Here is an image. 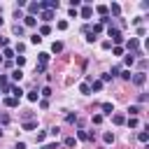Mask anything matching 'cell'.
I'll return each mask as SVG.
<instances>
[{
    "mask_svg": "<svg viewBox=\"0 0 149 149\" xmlns=\"http://www.w3.org/2000/svg\"><path fill=\"white\" fill-rule=\"evenodd\" d=\"M126 49H128V54H135V51H140V40H137V37H130V40H126Z\"/></svg>",
    "mask_w": 149,
    "mask_h": 149,
    "instance_id": "obj_2",
    "label": "cell"
},
{
    "mask_svg": "<svg viewBox=\"0 0 149 149\" xmlns=\"http://www.w3.org/2000/svg\"><path fill=\"white\" fill-rule=\"evenodd\" d=\"M21 128H23V130H35V128H37V119H33V121H23Z\"/></svg>",
    "mask_w": 149,
    "mask_h": 149,
    "instance_id": "obj_12",
    "label": "cell"
},
{
    "mask_svg": "<svg viewBox=\"0 0 149 149\" xmlns=\"http://www.w3.org/2000/svg\"><path fill=\"white\" fill-rule=\"evenodd\" d=\"M63 144H65V147H74V144H77V140H74V137H65V140H63Z\"/></svg>",
    "mask_w": 149,
    "mask_h": 149,
    "instance_id": "obj_32",
    "label": "cell"
},
{
    "mask_svg": "<svg viewBox=\"0 0 149 149\" xmlns=\"http://www.w3.org/2000/svg\"><path fill=\"white\" fill-rule=\"evenodd\" d=\"M16 149H26V142H16Z\"/></svg>",
    "mask_w": 149,
    "mask_h": 149,
    "instance_id": "obj_52",
    "label": "cell"
},
{
    "mask_svg": "<svg viewBox=\"0 0 149 149\" xmlns=\"http://www.w3.org/2000/svg\"><path fill=\"white\" fill-rule=\"evenodd\" d=\"M88 86H91V91H95V93H98V91H102V81H100V79H95V81H91Z\"/></svg>",
    "mask_w": 149,
    "mask_h": 149,
    "instance_id": "obj_18",
    "label": "cell"
},
{
    "mask_svg": "<svg viewBox=\"0 0 149 149\" xmlns=\"http://www.w3.org/2000/svg\"><path fill=\"white\" fill-rule=\"evenodd\" d=\"M112 121H114L116 126H121V123H126V116H123V114H112Z\"/></svg>",
    "mask_w": 149,
    "mask_h": 149,
    "instance_id": "obj_19",
    "label": "cell"
},
{
    "mask_svg": "<svg viewBox=\"0 0 149 149\" xmlns=\"http://www.w3.org/2000/svg\"><path fill=\"white\" fill-rule=\"evenodd\" d=\"M51 51H54V54H61V51H63V42H54V44H51Z\"/></svg>",
    "mask_w": 149,
    "mask_h": 149,
    "instance_id": "obj_25",
    "label": "cell"
},
{
    "mask_svg": "<svg viewBox=\"0 0 149 149\" xmlns=\"http://www.w3.org/2000/svg\"><path fill=\"white\" fill-rule=\"evenodd\" d=\"M12 30H14V35H19V37H21V35H23V33H26V28H23V26H21V23H19V21H16V23H14V26H12Z\"/></svg>",
    "mask_w": 149,
    "mask_h": 149,
    "instance_id": "obj_15",
    "label": "cell"
},
{
    "mask_svg": "<svg viewBox=\"0 0 149 149\" xmlns=\"http://www.w3.org/2000/svg\"><path fill=\"white\" fill-rule=\"evenodd\" d=\"M142 21H144V16H135V19H133V23H135V26H142Z\"/></svg>",
    "mask_w": 149,
    "mask_h": 149,
    "instance_id": "obj_43",
    "label": "cell"
},
{
    "mask_svg": "<svg viewBox=\"0 0 149 149\" xmlns=\"http://www.w3.org/2000/svg\"><path fill=\"white\" fill-rule=\"evenodd\" d=\"M107 35L112 37L109 42H112L114 47H121V42H123V37H121V30H119V28H114V26H109V28H107Z\"/></svg>",
    "mask_w": 149,
    "mask_h": 149,
    "instance_id": "obj_1",
    "label": "cell"
},
{
    "mask_svg": "<svg viewBox=\"0 0 149 149\" xmlns=\"http://www.w3.org/2000/svg\"><path fill=\"white\" fill-rule=\"evenodd\" d=\"M123 63H126L128 68H133V65H135V56H133V54H126V58H123Z\"/></svg>",
    "mask_w": 149,
    "mask_h": 149,
    "instance_id": "obj_21",
    "label": "cell"
},
{
    "mask_svg": "<svg viewBox=\"0 0 149 149\" xmlns=\"http://www.w3.org/2000/svg\"><path fill=\"white\" fill-rule=\"evenodd\" d=\"M7 44H9V42H7V37H0V47H2V49H5V47H7Z\"/></svg>",
    "mask_w": 149,
    "mask_h": 149,
    "instance_id": "obj_51",
    "label": "cell"
},
{
    "mask_svg": "<svg viewBox=\"0 0 149 149\" xmlns=\"http://www.w3.org/2000/svg\"><path fill=\"white\" fill-rule=\"evenodd\" d=\"M93 123H95V126L102 123V114H95V116H93Z\"/></svg>",
    "mask_w": 149,
    "mask_h": 149,
    "instance_id": "obj_47",
    "label": "cell"
},
{
    "mask_svg": "<svg viewBox=\"0 0 149 149\" xmlns=\"http://www.w3.org/2000/svg\"><path fill=\"white\" fill-rule=\"evenodd\" d=\"M2 102H5L7 107H19V100H16V98H12V95H5V98H2Z\"/></svg>",
    "mask_w": 149,
    "mask_h": 149,
    "instance_id": "obj_11",
    "label": "cell"
},
{
    "mask_svg": "<svg viewBox=\"0 0 149 149\" xmlns=\"http://www.w3.org/2000/svg\"><path fill=\"white\" fill-rule=\"evenodd\" d=\"M49 95H51V86H44V88H42V100H47Z\"/></svg>",
    "mask_w": 149,
    "mask_h": 149,
    "instance_id": "obj_30",
    "label": "cell"
},
{
    "mask_svg": "<svg viewBox=\"0 0 149 149\" xmlns=\"http://www.w3.org/2000/svg\"><path fill=\"white\" fill-rule=\"evenodd\" d=\"M128 114H130V116H137V114H140V107H137V105H130V107H128Z\"/></svg>",
    "mask_w": 149,
    "mask_h": 149,
    "instance_id": "obj_27",
    "label": "cell"
},
{
    "mask_svg": "<svg viewBox=\"0 0 149 149\" xmlns=\"http://www.w3.org/2000/svg\"><path fill=\"white\" fill-rule=\"evenodd\" d=\"M0 63H2V56H0Z\"/></svg>",
    "mask_w": 149,
    "mask_h": 149,
    "instance_id": "obj_54",
    "label": "cell"
},
{
    "mask_svg": "<svg viewBox=\"0 0 149 149\" xmlns=\"http://www.w3.org/2000/svg\"><path fill=\"white\" fill-rule=\"evenodd\" d=\"M68 28V21H58V30H65Z\"/></svg>",
    "mask_w": 149,
    "mask_h": 149,
    "instance_id": "obj_49",
    "label": "cell"
},
{
    "mask_svg": "<svg viewBox=\"0 0 149 149\" xmlns=\"http://www.w3.org/2000/svg\"><path fill=\"white\" fill-rule=\"evenodd\" d=\"M21 77H23V72H21V70L16 68V70L12 72V79H14V81H21Z\"/></svg>",
    "mask_w": 149,
    "mask_h": 149,
    "instance_id": "obj_26",
    "label": "cell"
},
{
    "mask_svg": "<svg viewBox=\"0 0 149 149\" xmlns=\"http://www.w3.org/2000/svg\"><path fill=\"white\" fill-rule=\"evenodd\" d=\"M112 47H114V44H112L109 40H105V42H102V49H112Z\"/></svg>",
    "mask_w": 149,
    "mask_h": 149,
    "instance_id": "obj_50",
    "label": "cell"
},
{
    "mask_svg": "<svg viewBox=\"0 0 149 149\" xmlns=\"http://www.w3.org/2000/svg\"><path fill=\"white\" fill-rule=\"evenodd\" d=\"M14 63H16V65H19V70H21V68L26 65V58H23V56H16V61H14Z\"/></svg>",
    "mask_w": 149,
    "mask_h": 149,
    "instance_id": "obj_34",
    "label": "cell"
},
{
    "mask_svg": "<svg viewBox=\"0 0 149 149\" xmlns=\"http://www.w3.org/2000/svg\"><path fill=\"white\" fill-rule=\"evenodd\" d=\"M0 137H2V128H0Z\"/></svg>",
    "mask_w": 149,
    "mask_h": 149,
    "instance_id": "obj_53",
    "label": "cell"
},
{
    "mask_svg": "<svg viewBox=\"0 0 149 149\" xmlns=\"http://www.w3.org/2000/svg\"><path fill=\"white\" fill-rule=\"evenodd\" d=\"M119 77H121V79H126V81H130V79H133V72H130V70H121V72H119Z\"/></svg>",
    "mask_w": 149,
    "mask_h": 149,
    "instance_id": "obj_22",
    "label": "cell"
},
{
    "mask_svg": "<svg viewBox=\"0 0 149 149\" xmlns=\"http://www.w3.org/2000/svg\"><path fill=\"white\" fill-rule=\"evenodd\" d=\"M100 81H102V84H105V81H112V77H109V72H105V74L100 77Z\"/></svg>",
    "mask_w": 149,
    "mask_h": 149,
    "instance_id": "obj_46",
    "label": "cell"
},
{
    "mask_svg": "<svg viewBox=\"0 0 149 149\" xmlns=\"http://www.w3.org/2000/svg\"><path fill=\"white\" fill-rule=\"evenodd\" d=\"M44 70H47V68H42V65H37V63H35V74H42Z\"/></svg>",
    "mask_w": 149,
    "mask_h": 149,
    "instance_id": "obj_44",
    "label": "cell"
},
{
    "mask_svg": "<svg viewBox=\"0 0 149 149\" xmlns=\"http://www.w3.org/2000/svg\"><path fill=\"white\" fill-rule=\"evenodd\" d=\"M95 40H98V35H93V33H91V30H88V33H86V42H91V44H93V42H95Z\"/></svg>",
    "mask_w": 149,
    "mask_h": 149,
    "instance_id": "obj_33",
    "label": "cell"
},
{
    "mask_svg": "<svg viewBox=\"0 0 149 149\" xmlns=\"http://www.w3.org/2000/svg\"><path fill=\"white\" fill-rule=\"evenodd\" d=\"M107 12H109L112 16H116V19H119V14H121V5H119V2H112V5L107 7Z\"/></svg>",
    "mask_w": 149,
    "mask_h": 149,
    "instance_id": "obj_7",
    "label": "cell"
},
{
    "mask_svg": "<svg viewBox=\"0 0 149 149\" xmlns=\"http://www.w3.org/2000/svg\"><path fill=\"white\" fill-rule=\"evenodd\" d=\"M44 137H47V130H40L37 133V142H44Z\"/></svg>",
    "mask_w": 149,
    "mask_h": 149,
    "instance_id": "obj_42",
    "label": "cell"
},
{
    "mask_svg": "<svg viewBox=\"0 0 149 149\" xmlns=\"http://www.w3.org/2000/svg\"><path fill=\"white\" fill-rule=\"evenodd\" d=\"M79 14H81V19H91V16H93V7H91V5H84Z\"/></svg>",
    "mask_w": 149,
    "mask_h": 149,
    "instance_id": "obj_9",
    "label": "cell"
},
{
    "mask_svg": "<svg viewBox=\"0 0 149 149\" xmlns=\"http://www.w3.org/2000/svg\"><path fill=\"white\" fill-rule=\"evenodd\" d=\"M91 33H93V35H98V33H102V26H100V23H93V30H91Z\"/></svg>",
    "mask_w": 149,
    "mask_h": 149,
    "instance_id": "obj_36",
    "label": "cell"
},
{
    "mask_svg": "<svg viewBox=\"0 0 149 149\" xmlns=\"http://www.w3.org/2000/svg\"><path fill=\"white\" fill-rule=\"evenodd\" d=\"M30 42H33V44H40V42H42V37L35 33V35H30Z\"/></svg>",
    "mask_w": 149,
    "mask_h": 149,
    "instance_id": "obj_37",
    "label": "cell"
},
{
    "mask_svg": "<svg viewBox=\"0 0 149 149\" xmlns=\"http://www.w3.org/2000/svg\"><path fill=\"white\" fill-rule=\"evenodd\" d=\"M128 126H130V128H137V126H140V121H137L135 116H130V119H128Z\"/></svg>",
    "mask_w": 149,
    "mask_h": 149,
    "instance_id": "obj_35",
    "label": "cell"
},
{
    "mask_svg": "<svg viewBox=\"0 0 149 149\" xmlns=\"http://www.w3.org/2000/svg\"><path fill=\"white\" fill-rule=\"evenodd\" d=\"M49 54L47 51H42V54H37V65H42V68H47V63H49Z\"/></svg>",
    "mask_w": 149,
    "mask_h": 149,
    "instance_id": "obj_8",
    "label": "cell"
},
{
    "mask_svg": "<svg viewBox=\"0 0 149 149\" xmlns=\"http://www.w3.org/2000/svg\"><path fill=\"white\" fill-rule=\"evenodd\" d=\"M26 7H28V16H35V14H40V12H42L40 2H28Z\"/></svg>",
    "mask_w": 149,
    "mask_h": 149,
    "instance_id": "obj_4",
    "label": "cell"
},
{
    "mask_svg": "<svg viewBox=\"0 0 149 149\" xmlns=\"http://www.w3.org/2000/svg\"><path fill=\"white\" fill-rule=\"evenodd\" d=\"M77 140H81V142L95 140V133H91V130H77Z\"/></svg>",
    "mask_w": 149,
    "mask_h": 149,
    "instance_id": "obj_3",
    "label": "cell"
},
{
    "mask_svg": "<svg viewBox=\"0 0 149 149\" xmlns=\"http://www.w3.org/2000/svg\"><path fill=\"white\" fill-rule=\"evenodd\" d=\"M119 72H121V68H112V72H109V77H112V79H114V77H116V74H119Z\"/></svg>",
    "mask_w": 149,
    "mask_h": 149,
    "instance_id": "obj_45",
    "label": "cell"
},
{
    "mask_svg": "<svg viewBox=\"0 0 149 149\" xmlns=\"http://www.w3.org/2000/svg\"><path fill=\"white\" fill-rule=\"evenodd\" d=\"M144 81H147V72H135V74H133V84H135V86H142Z\"/></svg>",
    "mask_w": 149,
    "mask_h": 149,
    "instance_id": "obj_5",
    "label": "cell"
},
{
    "mask_svg": "<svg viewBox=\"0 0 149 149\" xmlns=\"http://www.w3.org/2000/svg\"><path fill=\"white\" fill-rule=\"evenodd\" d=\"M40 19H42V21H47V23H49V21H51V19H54V12H51V9H42V12H40Z\"/></svg>",
    "mask_w": 149,
    "mask_h": 149,
    "instance_id": "obj_10",
    "label": "cell"
},
{
    "mask_svg": "<svg viewBox=\"0 0 149 149\" xmlns=\"http://www.w3.org/2000/svg\"><path fill=\"white\" fill-rule=\"evenodd\" d=\"M112 54H114V56H121V54H123V47H112Z\"/></svg>",
    "mask_w": 149,
    "mask_h": 149,
    "instance_id": "obj_38",
    "label": "cell"
},
{
    "mask_svg": "<svg viewBox=\"0 0 149 149\" xmlns=\"http://www.w3.org/2000/svg\"><path fill=\"white\" fill-rule=\"evenodd\" d=\"M26 98H28L30 102H37V98H40V93H37V91H28V93H26Z\"/></svg>",
    "mask_w": 149,
    "mask_h": 149,
    "instance_id": "obj_24",
    "label": "cell"
},
{
    "mask_svg": "<svg viewBox=\"0 0 149 149\" xmlns=\"http://www.w3.org/2000/svg\"><path fill=\"white\" fill-rule=\"evenodd\" d=\"M95 12H98L100 16H109V12H107V5H98V7H95Z\"/></svg>",
    "mask_w": 149,
    "mask_h": 149,
    "instance_id": "obj_20",
    "label": "cell"
},
{
    "mask_svg": "<svg viewBox=\"0 0 149 149\" xmlns=\"http://www.w3.org/2000/svg\"><path fill=\"white\" fill-rule=\"evenodd\" d=\"M35 23H37V19H35V16H28V14L23 16V26H28V28H33Z\"/></svg>",
    "mask_w": 149,
    "mask_h": 149,
    "instance_id": "obj_14",
    "label": "cell"
},
{
    "mask_svg": "<svg viewBox=\"0 0 149 149\" xmlns=\"http://www.w3.org/2000/svg\"><path fill=\"white\" fill-rule=\"evenodd\" d=\"M49 33H51V26H49V23H44V26H40V33H37V35H40V37H44V35H49Z\"/></svg>",
    "mask_w": 149,
    "mask_h": 149,
    "instance_id": "obj_17",
    "label": "cell"
},
{
    "mask_svg": "<svg viewBox=\"0 0 149 149\" xmlns=\"http://www.w3.org/2000/svg\"><path fill=\"white\" fill-rule=\"evenodd\" d=\"M2 58H5V61H12V58H14V49L5 47V49H2Z\"/></svg>",
    "mask_w": 149,
    "mask_h": 149,
    "instance_id": "obj_16",
    "label": "cell"
},
{
    "mask_svg": "<svg viewBox=\"0 0 149 149\" xmlns=\"http://www.w3.org/2000/svg\"><path fill=\"white\" fill-rule=\"evenodd\" d=\"M23 51H26V44H23V42H19V44L14 47V54H23Z\"/></svg>",
    "mask_w": 149,
    "mask_h": 149,
    "instance_id": "obj_29",
    "label": "cell"
},
{
    "mask_svg": "<svg viewBox=\"0 0 149 149\" xmlns=\"http://www.w3.org/2000/svg\"><path fill=\"white\" fill-rule=\"evenodd\" d=\"M0 123L7 126V123H9V114H2V116H0Z\"/></svg>",
    "mask_w": 149,
    "mask_h": 149,
    "instance_id": "obj_40",
    "label": "cell"
},
{
    "mask_svg": "<svg viewBox=\"0 0 149 149\" xmlns=\"http://www.w3.org/2000/svg\"><path fill=\"white\" fill-rule=\"evenodd\" d=\"M65 121H68V123H74V121H77V114H68Z\"/></svg>",
    "mask_w": 149,
    "mask_h": 149,
    "instance_id": "obj_41",
    "label": "cell"
},
{
    "mask_svg": "<svg viewBox=\"0 0 149 149\" xmlns=\"http://www.w3.org/2000/svg\"><path fill=\"white\" fill-rule=\"evenodd\" d=\"M102 140H105V144H112V142H114V133H105Z\"/></svg>",
    "mask_w": 149,
    "mask_h": 149,
    "instance_id": "obj_28",
    "label": "cell"
},
{
    "mask_svg": "<svg viewBox=\"0 0 149 149\" xmlns=\"http://www.w3.org/2000/svg\"><path fill=\"white\" fill-rule=\"evenodd\" d=\"M100 107H102V114H107V116H112V112H114V105H112V102H102Z\"/></svg>",
    "mask_w": 149,
    "mask_h": 149,
    "instance_id": "obj_13",
    "label": "cell"
},
{
    "mask_svg": "<svg viewBox=\"0 0 149 149\" xmlns=\"http://www.w3.org/2000/svg\"><path fill=\"white\" fill-rule=\"evenodd\" d=\"M0 98H2V93H0Z\"/></svg>",
    "mask_w": 149,
    "mask_h": 149,
    "instance_id": "obj_55",
    "label": "cell"
},
{
    "mask_svg": "<svg viewBox=\"0 0 149 149\" xmlns=\"http://www.w3.org/2000/svg\"><path fill=\"white\" fill-rule=\"evenodd\" d=\"M137 68H140V72H144V68H147V58H140V63H137Z\"/></svg>",
    "mask_w": 149,
    "mask_h": 149,
    "instance_id": "obj_39",
    "label": "cell"
},
{
    "mask_svg": "<svg viewBox=\"0 0 149 149\" xmlns=\"http://www.w3.org/2000/svg\"><path fill=\"white\" fill-rule=\"evenodd\" d=\"M79 93H84V95H88V93H91V86H88V81L79 84Z\"/></svg>",
    "mask_w": 149,
    "mask_h": 149,
    "instance_id": "obj_23",
    "label": "cell"
},
{
    "mask_svg": "<svg viewBox=\"0 0 149 149\" xmlns=\"http://www.w3.org/2000/svg\"><path fill=\"white\" fill-rule=\"evenodd\" d=\"M49 133H51V135H54V137H56V135H58V133H61V128H58V126H54V128H49Z\"/></svg>",
    "mask_w": 149,
    "mask_h": 149,
    "instance_id": "obj_48",
    "label": "cell"
},
{
    "mask_svg": "<svg viewBox=\"0 0 149 149\" xmlns=\"http://www.w3.org/2000/svg\"><path fill=\"white\" fill-rule=\"evenodd\" d=\"M137 140H140V142H147V140H149V133H147V130H140Z\"/></svg>",
    "mask_w": 149,
    "mask_h": 149,
    "instance_id": "obj_31",
    "label": "cell"
},
{
    "mask_svg": "<svg viewBox=\"0 0 149 149\" xmlns=\"http://www.w3.org/2000/svg\"><path fill=\"white\" fill-rule=\"evenodd\" d=\"M9 93H12V98L21 100V95H23V88H21V86H16V84H12V86H9Z\"/></svg>",
    "mask_w": 149,
    "mask_h": 149,
    "instance_id": "obj_6",
    "label": "cell"
}]
</instances>
